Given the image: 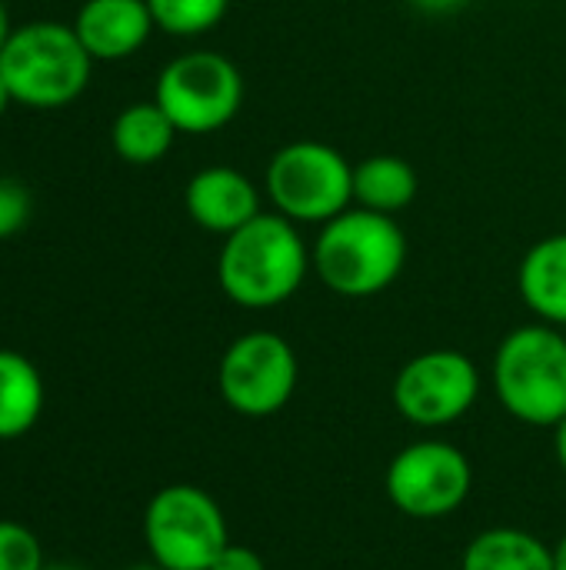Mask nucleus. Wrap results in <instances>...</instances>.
<instances>
[{"instance_id":"f257e3e1","label":"nucleus","mask_w":566,"mask_h":570,"mask_svg":"<svg viewBox=\"0 0 566 570\" xmlns=\"http://www.w3.org/2000/svg\"><path fill=\"white\" fill-rule=\"evenodd\" d=\"M314 271L310 247L294 220L257 214L250 224L224 237L217 254V284L237 307L270 311L287 304Z\"/></svg>"},{"instance_id":"f03ea898","label":"nucleus","mask_w":566,"mask_h":570,"mask_svg":"<svg viewBox=\"0 0 566 570\" xmlns=\"http://www.w3.org/2000/svg\"><path fill=\"white\" fill-rule=\"evenodd\" d=\"M310 261L314 274L337 297H377L394 287L407 267V234L390 214L347 207L334 220L320 224Z\"/></svg>"},{"instance_id":"7ed1b4c3","label":"nucleus","mask_w":566,"mask_h":570,"mask_svg":"<svg viewBox=\"0 0 566 570\" xmlns=\"http://www.w3.org/2000/svg\"><path fill=\"white\" fill-rule=\"evenodd\" d=\"M494 394L510 417L530 428H557L566 417V337L554 324L510 331L494 354Z\"/></svg>"},{"instance_id":"20e7f679","label":"nucleus","mask_w":566,"mask_h":570,"mask_svg":"<svg viewBox=\"0 0 566 570\" xmlns=\"http://www.w3.org/2000/svg\"><path fill=\"white\" fill-rule=\"evenodd\" d=\"M93 57L77 30L57 20H33L10 33L0 50V73L17 104L53 110L77 100L90 80Z\"/></svg>"},{"instance_id":"39448f33","label":"nucleus","mask_w":566,"mask_h":570,"mask_svg":"<svg viewBox=\"0 0 566 570\" xmlns=\"http://www.w3.org/2000/svg\"><path fill=\"white\" fill-rule=\"evenodd\" d=\"M264 187L280 217L327 224L354 204V167L324 140H294L270 157Z\"/></svg>"},{"instance_id":"423d86ee","label":"nucleus","mask_w":566,"mask_h":570,"mask_svg":"<svg viewBox=\"0 0 566 570\" xmlns=\"http://www.w3.org/2000/svg\"><path fill=\"white\" fill-rule=\"evenodd\" d=\"M143 538L153 564L167 570H210L230 544L220 504L197 484L160 488L147 504Z\"/></svg>"},{"instance_id":"0eeeda50","label":"nucleus","mask_w":566,"mask_h":570,"mask_svg":"<svg viewBox=\"0 0 566 570\" xmlns=\"http://www.w3.org/2000/svg\"><path fill=\"white\" fill-rule=\"evenodd\" d=\"M153 100L180 134H217L244 107V73L217 50H190L160 70Z\"/></svg>"},{"instance_id":"6e6552de","label":"nucleus","mask_w":566,"mask_h":570,"mask_svg":"<svg viewBox=\"0 0 566 570\" xmlns=\"http://www.w3.org/2000/svg\"><path fill=\"white\" fill-rule=\"evenodd\" d=\"M300 361L287 337L274 331L240 334L217 364V391L224 404L250 421L280 414L297 394Z\"/></svg>"},{"instance_id":"1a4fd4ad","label":"nucleus","mask_w":566,"mask_h":570,"mask_svg":"<svg viewBox=\"0 0 566 570\" xmlns=\"http://www.w3.org/2000/svg\"><path fill=\"white\" fill-rule=\"evenodd\" d=\"M384 488L400 514L414 521H437L467 504L474 491V464L457 444L417 441L394 454Z\"/></svg>"},{"instance_id":"9d476101","label":"nucleus","mask_w":566,"mask_h":570,"mask_svg":"<svg viewBox=\"0 0 566 570\" xmlns=\"http://www.w3.org/2000/svg\"><path fill=\"white\" fill-rule=\"evenodd\" d=\"M394 407L404 421L437 431L470 414L480 397L477 364L454 347H434L410 357L390 387Z\"/></svg>"},{"instance_id":"9b49d317","label":"nucleus","mask_w":566,"mask_h":570,"mask_svg":"<svg viewBox=\"0 0 566 570\" xmlns=\"http://www.w3.org/2000/svg\"><path fill=\"white\" fill-rule=\"evenodd\" d=\"M183 207L197 227L220 234V237L240 230L257 214H264L257 184L237 167H224V164L203 167L187 180Z\"/></svg>"},{"instance_id":"f8f14e48","label":"nucleus","mask_w":566,"mask_h":570,"mask_svg":"<svg viewBox=\"0 0 566 570\" xmlns=\"http://www.w3.org/2000/svg\"><path fill=\"white\" fill-rule=\"evenodd\" d=\"M153 27L147 0H87L73 20V30L93 60H123L137 53Z\"/></svg>"},{"instance_id":"ddd939ff","label":"nucleus","mask_w":566,"mask_h":570,"mask_svg":"<svg viewBox=\"0 0 566 570\" xmlns=\"http://www.w3.org/2000/svg\"><path fill=\"white\" fill-rule=\"evenodd\" d=\"M517 291L534 317L566 327V234H550L524 254Z\"/></svg>"},{"instance_id":"4468645a","label":"nucleus","mask_w":566,"mask_h":570,"mask_svg":"<svg viewBox=\"0 0 566 570\" xmlns=\"http://www.w3.org/2000/svg\"><path fill=\"white\" fill-rule=\"evenodd\" d=\"M177 134L180 130L173 127V120L163 114V107L157 100H140L117 114V120L110 127V144L120 160H127L133 167H150L170 154Z\"/></svg>"},{"instance_id":"2eb2a0df","label":"nucleus","mask_w":566,"mask_h":570,"mask_svg":"<svg viewBox=\"0 0 566 570\" xmlns=\"http://www.w3.org/2000/svg\"><path fill=\"white\" fill-rule=\"evenodd\" d=\"M420 190L417 170L397 154H374L354 164V204L397 217L414 204Z\"/></svg>"},{"instance_id":"dca6fc26","label":"nucleus","mask_w":566,"mask_h":570,"mask_svg":"<svg viewBox=\"0 0 566 570\" xmlns=\"http://www.w3.org/2000/svg\"><path fill=\"white\" fill-rule=\"evenodd\" d=\"M460 570H554V548L520 528H487L464 548Z\"/></svg>"},{"instance_id":"f3484780","label":"nucleus","mask_w":566,"mask_h":570,"mask_svg":"<svg viewBox=\"0 0 566 570\" xmlns=\"http://www.w3.org/2000/svg\"><path fill=\"white\" fill-rule=\"evenodd\" d=\"M43 411L40 371L17 351H0V441L27 434Z\"/></svg>"},{"instance_id":"a211bd4d","label":"nucleus","mask_w":566,"mask_h":570,"mask_svg":"<svg viewBox=\"0 0 566 570\" xmlns=\"http://www.w3.org/2000/svg\"><path fill=\"white\" fill-rule=\"evenodd\" d=\"M147 7L163 33L200 37L227 17L230 0H147Z\"/></svg>"},{"instance_id":"6ab92c4d","label":"nucleus","mask_w":566,"mask_h":570,"mask_svg":"<svg viewBox=\"0 0 566 570\" xmlns=\"http://www.w3.org/2000/svg\"><path fill=\"white\" fill-rule=\"evenodd\" d=\"M43 548L33 531L17 521H0V570H43Z\"/></svg>"},{"instance_id":"aec40b11","label":"nucleus","mask_w":566,"mask_h":570,"mask_svg":"<svg viewBox=\"0 0 566 570\" xmlns=\"http://www.w3.org/2000/svg\"><path fill=\"white\" fill-rule=\"evenodd\" d=\"M30 217V194L20 180L0 177V240L13 237L23 230Z\"/></svg>"},{"instance_id":"412c9836","label":"nucleus","mask_w":566,"mask_h":570,"mask_svg":"<svg viewBox=\"0 0 566 570\" xmlns=\"http://www.w3.org/2000/svg\"><path fill=\"white\" fill-rule=\"evenodd\" d=\"M210 570H267L264 558L254 551V548H244V544H227L224 554L214 561Z\"/></svg>"},{"instance_id":"4be33fe9","label":"nucleus","mask_w":566,"mask_h":570,"mask_svg":"<svg viewBox=\"0 0 566 570\" xmlns=\"http://www.w3.org/2000/svg\"><path fill=\"white\" fill-rule=\"evenodd\" d=\"M407 3L427 17H450V13H460L464 7H470V0H407Z\"/></svg>"},{"instance_id":"5701e85b","label":"nucleus","mask_w":566,"mask_h":570,"mask_svg":"<svg viewBox=\"0 0 566 570\" xmlns=\"http://www.w3.org/2000/svg\"><path fill=\"white\" fill-rule=\"evenodd\" d=\"M554 454H557V464L564 468L566 474V417L554 428Z\"/></svg>"},{"instance_id":"b1692460","label":"nucleus","mask_w":566,"mask_h":570,"mask_svg":"<svg viewBox=\"0 0 566 570\" xmlns=\"http://www.w3.org/2000/svg\"><path fill=\"white\" fill-rule=\"evenodd\" d=\"M10 17H7V7H3V0H0V50H3V43L10 40Z\"/></svg>"},{"instance_id":"393cba45","label":"nucleus","mask_w":566,"mask_h":570,"mask_svg":"<svg viewBox=\"0 0 566 570\" xmlns=\"http://www.w3.org/2000/svg\"><path fill=\"white\" fill-rule=\"evenodd\" d=\"M554 570H566V534L554 544Z\"/></svg>"},{"instance_id":"a878e982","label":"nucleus","mask_w":566,"mask_h":570,"mask_svg":"<svg viewBox=\"0 0 566 570\" xmlns=\"http://www.w3.org/2000/svg\"><path fill=\"white\" fill-rule=\"evenodd\" d=\"M13 104V94H10V87H7V80H3V73H0V117H3V110Z\"/></svg>"},{"instance_id":"bb28decb","label":"nucleus","mask_w":566,"mask_h":570,"mask_svg":"<svg viewBox=\"0 0 566 570\" xmlns=\"http://www.w3.org/2000/svg\"><path fill=\"white\" fill-rule=\"evenodd\" d=\"M43 570H83V568H73V564H47Z\"/></svg>"},{"instance_id":"cd10ccee","label":"nucleus","mask_w":566,"mask_h":570,"mask_svg":"<svg viewBox=\"0 0 566 570\" xmlns=\"http://www.w3.org/2000/svg\"><path fill=\"white\" fill-rule=\"evenodd\" d=\"M130 570H167V568H160V564H137V568H130Z\"/></svg>"}]
</instances>
